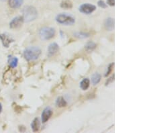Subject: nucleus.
<instances>
[{
    "label": "nucleus",
    "instance_id": "obj_10",
    "mask_svg": "<svg viewBox=\"0 0 151 133\" xmlns=\"http://www.w3.org/2000/svg\"><path fill=\"white\" fill-rule=\"evenodd\" d=\"M104 26L105 28L108 31H113L115 27L114 20L112 18H108L104 22Z\"/></svg>",
    "mask_w": 151,
    "mask_h": 133
},
{
    "label": "nucleus",
    "instance_id": "obj_2",
    "mask_svg": "<svg viewBox=\"0 0 151 133\" xmlns=\"http://www.w3.org/2000/svg\"><path fill=\"white\" fill-rule=\"evenodd\" d=\"M22 17L24 18V21L26 22H30L36 19L38 15V12L36 8L31 6H25L23 8Z\"/></svg>",
    "mask_w": 151,
    "mask_h": 133
},
{
    "label": "nucleus",
    "instance_id": "obj_6",
    "mask_svg": "<svg viewBox=\"0 0 151 133\" xmlns=\"http://www.w3.org/2000/svg\"><path fill=\"white\" fill-rule=\"evenodd\" d=\"M53 114V111L51 107H46L44 109L41 114V120L42 123H46L49 120Z\"/></svg>",
    "mask_w": 151,
    "mask_h": 133
},
{
    "label": "nucleus",
    "instance_id": "obj_17",
    "mask_svg": "<svg viewBox=\"0 0 151 133\" xmlns=\"http://www.w3.org/2000/svg\"><path fill=\"white\" fill-rule=\"evenodd\" d=\"M73 36L76 38H80V39H84V38H87L89 37V34L85 32H75L73 34Z\"/></svg>",
    "mask_w": 151,
    "mask_h": 133
},
{
    "label": "nucleus",
    "instance_id": "obj_20",
    "mask_svg": "<svg viewBox=\"0 0 151 133\" xmlns=\"http://www.w3.org/2000/svg\"><path fill=\"white\" fill-rule=\"evenodd\" d=\"M113 65H114V63H111V64H110V65H108V68H107V71H106V73H105V75H104V76L105 77H108L109 75L111 73V71H112V70H113Z\"/></svg>",
    "mask_w": 151,
    "mask_h": 133
},
{
    "label": "nucleus",
    "instance_id": "obj_11",
    "mask_svg": "<svg viewBox=\"0 0 151 133\" xmlns=\"http://www.w3.org/2000/svg\"><path fill=\"white\" fill-rule=\"evenodd\" d=\"M24 0H9V6L13 9L19 8L22 5Z\"/></svg>",
    "mask_w": 151,
    "mask_h": 133
},
{
    "label": "nucleus",
    "instance_id": "obj_22",
    "mask_svg": "<svg viewBox=\"0 0 151 133\" xmlns=\"http://www.w3.org/2000/svg\"><path fill=\"white\" fill-rule=\"evenodd\" d=\"M106 4L109 5L110 6H115V0H107Z\"/></svg>",
    "mask_w": 151,
    "mask_h": 133
},
{
    "label": "nucleus",
    "instance_id": "obj_25",
    "mask_svg": "<svg viewBox=\"0 0 151 133\" xmlns=\"http://www.w3.org/2000/svg\"><path fill=\"white\" fill-rule=\"evenodd\" d=\"M0 1H2V2H5L6 0H0Z\"/></svg>",
    "mask_w": 151,
    "mask_h": 133
},
{
    "label": "nucleus",
    "instance_id": "obj_7",
    "mask_svg": "<svg viewBox=\"0 0 151 133\" xmlns=\"http://www.w3.org/2000/svg\"><path fill=\"white\" fill-rule=\"evenodd\" d=\"M24 18L22 16H17L12 19L10 22V27L11 29L18 28L20 27L24 23Z\"/></svg>",
    "mask_w": 151,
    "mask_h": 133
},
{
    "label": "nucleus",
    "instance_id": "obj_18",
    "mask_svg": "<svg viewBox=\"0 0 151 133\" xmlns=\"http://www.w3.org/2000/svg\"><path fill=\"white\" fill-rule=\"evenodd\" d=\"M60 7L63 9H71L73 8V4L69 0H64L61 2Z\"/></svg>",
    "mask_w": 151,
    "mask_h": 133
},
{
    "label": "nucleus",
    "instance_id": "obj_13",
    "mask_svg": "<svg viewBox=\"0 0 151 133\" xmlns=\"http://www.w3.org/2000/svg\"><path fill=\"white\" fill-rule=\"evenodd\" d=\"M8 64H9V66L11 68H15V67H17L18 64V59L17 57L9 56V57H8Z\"/></svg>",
    "mask_w": 151,
    "mask_h": 133
},
{
    "label": "nucleus",
    "instance_id": "obj_24",
    "mask_svg": "<svg viewBox=\"0 0 151 133\" xmlns=\"http://www.w3.org/2000/svg\"><path fill=\"white\" fill-rule=\"evenodd\" d=\"M2 104L0 103V113L2 112Z\"/></svg>",
    "mask_w": 151,
    "mask_h": 133
},
{
    "label": "nucleus",
    "instance_id": "obj_16",
    "mask_svg": "<svg viewBox=\"0 0 151 133\" xmlns=\"http://www.w3.org/2000/svg\"><path fill=\"white\" fill-rule=\"evenodd\" d=\"M56 106L59 108H64L67 106V102L64 99V97L60 96V97H57V100H56Z\"/></svg>",
    "mask_w": 151,
    "mask_h": 133
},
{
    "label": "nucleus",
    "instance_id": "obj_1",
    "mask_svg": "<svg viewBox=\"0 0 151 133\" xmlns=\"http://www.w3.org/2000/svg\"><path fill=\"white\" fill-rule=\"evenodd\" d=\"M41 55V50L38 46H29L25 49L24 57L28 61H36Z\"/></svg>",
    "mask_w": 151,
    "mask_h": 133
},
{
    "label": "nucleus",
    "instance_id": "obj_14",
    "mask_svg": "<svg viewBox=\"0 0 151 133\" xmlns=\"http://www.w3.org/2000/svg\"><path fill=\"white\" fill-rule=\"evenodd\" d=\"M101 79H102L101 75L98 73H95L92 75L91 81V83H92L93 86H96L100 82Z\"/></svg>",
    "mask_w": 151,
    "mask_h": 133
},
{
    "label": "nucleus",
    "instance_id": "obj_15",
    "mask_svg": "<svg viewBox=\"0 0 151 133\" xmlns=\"http://www.w3.org/2000/svg\"><path fill=\"white\" fill-rule=\"evenodd\" d=\"M90 86V80L88 78H84L81 82H80V88L81 89H83L84 91L87 90L89 88Z\"/></svg>",
    "mask_w": 151,
    "mask_h": 133
},
{
    "label": "nucleus",
    "instance_id": "obj_21",
    "mask_svg": "<svg viewBox=\"0 0 151 133\" xmlns=\"http://www.w3.org/2000/svg\"><path fill=\"white\" fill-rule=\"evenodd\" d=\"M97 5L99 8H102L103 9H106L108 7V5L106 4V3L103 0H99L97 2Z\"/></svg>",
    "mask_w": 151,
    "mask_h": 133
},
{
    "label": "nucleus",
    "instance_id": "obj_8",
    "mask_svg": "<svg viewBox=\"0 0 151 133\" xmlns=\"http://www.w3.org/2000/svg\"><path fill=\"white\" fill-rule=\"evenodd\" d=\"M59 46L56 42H53L49 44L47 48V54L48 57H52L55 55L57 52L59 51Z\"/></svg>",
    "mask_w": 151,
    "mask_h": 133
},
{
    "label": "nucleus",
    "instance_id": "obj_12",
    "mask_svg": "<svg viewBox=\"0 0 151 133\" xmlns=\"http://www.w3.org/2000/svg\"><path fill=\"white\" fill-rule=\"evenodd\" d=\"M31 128L33 132H38L40 129V122L38 118H35L31 123Z\"/></svg>",
    "mask_w": 151,
    "mask_h": 133
},
{
    "label": "nucleus",
    "instance_id": "obj_4",
    "mask_svg": "<svg viewBox=\"0 0 151 133\" xmlns=\"http://www.w3.org/2000/svg\"><path fill=\"white\" fill-rule=\"evenodd\" d=\"M55 29L52 27H43L39 30V36L41 40H51L55 36Z\"/></svg>",
    "mask_w": 151,
    "mask_h": 133
},
{
    "label": "nucleus",
    "instance_id": "obj_5",
    "mask_svg": "<svg viewBox=\"0 0 151 133\" xmlns=\"http://www.w3.org/2000/svg\"><path fill=\"white\" fill-rule=\"evenodd\" d=\"M95 10H96V6L93 4H88V3L81 4L79 8V10L80 12L83 14H86V15H89V14L92 13Z\"/></svg>",
    "mask_w": 151,
    "mask_h": 133
},
{
    "label": "nucleus",
    "instance_id": "obj_19",
    "mask_svg": "<svg viewBox=\"0 0 151 133\" xmlns=\"http://www.w3.org/2000/svg\"><path fill=\"white\" fill-rule=\"evenodd\" d=\"M96 44L95 42L91 41V42H87V44L85 46V49L87 51V52H91L96 48Z\"/></svg>",
    "mask_w": 151,
    "mask_h": 133
},
{
    "label": "nucleus",
    "instance_id": "obj_3",
    "mask_svg": "<svg viewBox=\"0 0 151 133\" xmlns=\"http://www.w3.org/2000/svg\"><path fill=\"white\" fill-rule=\"evenodd\" d=\"M55 20L58 24L64 26H72L75 23V19L73 16L68 13H59L55 18Z\"/></svg>",
    "mask_w": 151,
    "mask_h": 133
},
{
    "label": "nucleus",
    "instance_id": "obj_23",
    "mask_svg": "<svg viewBox=\"0 0 151 133\" xmlns=\"http://www.w3.org/2000/svg\"><path fill=\"white\" fill-rule=\"evenodd\" d=\"M113 79H114V75H113V77H110V79H108V81H107L106 83V86H108V85H109V84H110V83H111V82L113 81Z\"/></svg>",
    "mask_w": 151,
    "mask_h": 133
},
{
    "label": "nucleus",
    "instance_id": "obj_9",
    "mask_svg": "<svg viewBox=\"0 0 151 133\" xmlns=\"http://www.w3.org/2000/svg\"><path fill=\"white\" fill-rule=\"evenodd\" d=\"M0 39L2 40V43L4 44V46L8 47L11 42H13V39L11 38L10 35L7 34H0Z\"/></svg>",
    "mask_w": 151,
    "mask_h": 133
}]
</instances>
